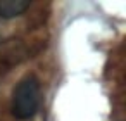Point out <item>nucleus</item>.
I'll list each match as a JSON object with an SVG mask.
<instances>
[{
	"label": "nucleus",
	"instance_id": "obj_1",
	"mask_svg": "<svg viewBox=\"0 0 126 121\" xmlns=\"http://www.w3.org/2000/svg\"><path fill=\"white\" fill-rule=\"evenodd\" d=\"M42 107V83L38 76L26 74L17 81L11 95V114L19 121L33 119Z\"/></svg>",
	"mask_w": 126,
	"mask_h": 121
},
{
	"label": "nucleus",
	"instance_id": "obj_2",
	"mask_svg": "<svg viewBox=\"0 0 126 121\" xmlns=\"http://www.w3.org/2000/svg\"><path fill=\"white\" fill-rule=\"evenodd\" d=\"M31 7L30 0H0V17L12 19L23 16Z\"/></svg>",
	"mask_w": 126,
	"mask_h": 121
}]
</instances>
